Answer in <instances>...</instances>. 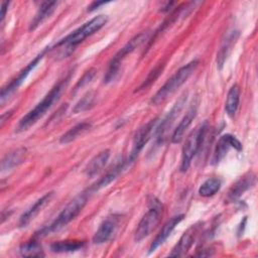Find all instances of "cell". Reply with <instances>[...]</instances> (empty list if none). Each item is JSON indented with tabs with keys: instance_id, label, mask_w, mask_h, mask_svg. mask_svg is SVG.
Instances as JSON below:
<instances>
[{
	"instance_id": "cell-1",
	"label": "cell",
	"mask_w": 258,
	"mask_h": 258,
	"mask_svg": "<svg viewBox=\"0 0 258 258\" xmlns=\"http://www.w3.org/2000/svg\"><path fill=\"white\" fill-rule=\"evenodd\" d=\"M71 76L72 72H70L68 76L59 80L43 97V99L19 120L15 127L16 132H23L27 130L29 127L34 125L38 121V119H40L50 109V107L59 99L62 91L64 90L69 81L71 80Z\"/></svg>"
},
{
	"instance_id": "cell-2",
	"label": "cell",
	"mask_w": 258,
	"mask_h": 258,
	"mask_svg": "<svg viewBox=\"0 0 258 258\" xmlns=\"http://www.w3.org/2000/svg\"><path fill=\"white\" fill-rule=\"evenodd\" d=\"M108 21L107 16L105 15H98L91 20L84 23L82 26L68 34L66 37L61 38L58 42L55 43L54 49L58 50V53L61 57H66L69 55L74 48L84 41L87 37L94 34L98 30H100Z\"/></svg>"
},
{
	"instance_id": "cell-3",
	"label": "cell",
	"mask_w": 258,
	"mask_h": 258,
	"mask_svg": "<svg viewBox=\"0 0 258 258\" xmlns=\"http://www.w3.org/2000/svg\"><path fill=\"white\" fill-rule=\"evenodd\" d=\"M90 194L88 190L83 191L82 194L75 197L62 210L61 212L56 216V218L47 226L41 229L38 233H36L35 237H41L45 236L49 233L55 232L67 226L70 222H72L84 209V207L87 204V201L89 199Z\"/></svg>"
},
{
	"instance_id": "cell-4",
	"label": "cell",
	"mask_w": 258,
	"mask_h": 258,
	"mask_svg": "<svg viewBox=\"0 0 258 258\" xmlns=\"http://www.w3.org/2000/svg\"><path fill=\"white\" fill-rule=\"evenodd\" d=\"M199 66V60L194 59L186 63L185 66L181 67L178 71L174 73L166 83L152 96L150 103L152 105H158L162 103L165 99H167L171 94H173L177 89H179L187 80L188 78L195 73Z\"/></svg>"
},
{
	"instance_id": "cell-5",
	"label": "cell",
	"mask_w": 258,
	"mask_h": 258,
	"mask_svg": "<svg viewBox=\"0 0 258 258\" xmlns=\"http://www.w3.org/2000/svg\"><path fill=\"white\" fill-rule=\"evenodd\" d=\"M149 31H142L135 36H133L110 60L106 74L104 76V83L109 84L116 80V78L119 75L120 71V64L123 61V59L133 52L137 47H139L141 44H143L148 38H149Z\"/></svg>"
},
{
	"instance_id": "cell-6",
	"label": "cell",
	"mask_w": 258,
	"mask_h": 258,
	"mask_svg": "<svg viewBox=\"0 0 258 258\" xmlns=\"http://www.w3.org/2000/svg\"><path fill=\"white\" fill-rule=\"evenodd\" d=\"M207 131H208V124L207 122H205L197 126L187 136L181 151L180 171L184 172L190 166L192 158L195 157V155L198 153V151L203 145Z\"/></svg>"
},
{
	"instance_id": "cell-7",
	"label": "cell",
	"mask_w": 258,
	"mask_h": 258,
	"mask_svg": "<svg viewBox=\"0 0 258 258\" xmlns=\"http://www.w3.org/2000/svg\"><path fill=\"white\" fill-rule=\"evenodd\" d=\"M161 214H162L161 204L158 201L153 200L151 202V206L149 210L144 214V216L142 217V219L140 220L136 228L135 235H134L135 242H140L152 232V230L158 224Z\"/></svg>"
},
{
	"instance_id": "cell-8",
	"label": "cell",
	"mask_w": 258,
	"mask_h": 258,
	"mask_svg": "<svg viewBox=\"0 0 258 258\" xmlns=\"http://www.w3.org/2000/svg\"><path fill=\"white\" fill-rule=\"evenodd\" d=\"M159 122L158 118H155L153 120H150L146 124H144L142 127H140L137 132L135 133V136L133 138L132 143V149L128 158V164L132 163L138 156L139 152L143 149L144 145L149 141V139L154 135L157 124Z\"/></svg>"
},
{
	"instance_id": "cell-9",
	"label": "cell",
	"mask_w": 258,
	"mask_h": 258,
	"mask_svg": "<svg viewBox=\"0 0 258 258\" xmlns=\"http://www.w3.org/2000/svg\"><path fill=\"white\" fill-rule=\"evenodd\" d=\"M49 47H45L40 53H38L19 74L18 76L13 79L9 84H7L5 87L2 88L1 90V94H0V100L1 103L3 104L5 102V100H7L15 91H17V89L22 85V83L25 81V79L27 78V76L30 74V72L39 63V61L42 59V57L44 56L45 52L48 50Z\"/></svg>"
},
{
	"instance_id": "cell-10",
	"label": "cell",
	"mask_w": 258,
	"mask_h": 258,
	"mask_svg": "<svg viewBox=\"0 0 258 258\" xmlns=\"http://www.w3.org/2000/svg\"><path fill=\"white\" fill-rule=\"evenodd\" d=\"M186 101V94L181 95L178 100L173 104V106L171 107V109L167 112V114L163 117V119H161L156 127L154 136H155V141L158 144H161L164 139H165V135L168 132V129L171 127L173 121L175 120V118L178 116L179 112L181 111V109L183 108V105L185 104Z\"/></svg>"
},
{
	"instance_id": "cell-11",
	"label": "cell",
	"mask_w": 258,
	"mask_h": 258,
	"mask_svg": "<svg viewBox=\"0 0 258 258\" xmlns=\"http://www.w3.org/2000/svg\"><path fill=\"white\" fill-rule=\"evenodd\" d=\"M119 223H120V216L115 214L108 216L101 223L98 230L94 234L93 243L100 245L112 240L119 228Z\"/></svg>"
},
{
	"instance_id": "cell-12",
	"label": "cell",
	"mask_w": 258,
	"mask_h": 258,
	"mask_svg": "<svg viewBox=\"0 0 258 258\" xmlns=\"http://www.w3.org/2000/svg\"><path fill=\"white\" fill-rule=\"evenodd\" d=\"M230 148H235L238 151L242 150V144L241 142L233 135L231 134H225L220 137L218 140V143L216 145L213 158H212V163L213 164H218L228 153Z\"/></svg>"
},
{
	"instance_id": "cell-13",
	"label": "cell",
	"mask_w": 258,
	"mask_h": 258,
	"mask_svg": "<svg viewBox=\"0 0 258 258\" xmlns=\"http://www.w3.org/2000/svg\"><path fill=\"white\" fill-rule=\"evenodd\" d=\"M54 197L53 191L46 192L41 198H39L30 208H28L19 218L18 226L19 228H25L28 226V224L35 219V217L51 202V200Z\"/></svg>"
},
{
	"instance_id": "cell-14",
	"label": "cell",
	"mask_w": 258,
	"mask_h": 258,
	"mask_svg": "<svg viewBox=\"0 0 258 258\" xmlns=\"http://www.w3.org/2000/svg\"><path fill=\"white\" fill-rule=\"evenodd\" d=\"M198 232H199V225L198 224L192 225L191 227H189L182 234V236L180 237V239L178 240L176 245L173 247L172 251L169 253V256H174V257L184 256L186 254V252L192 246Z\"/></svg>"
},
{
	"instance_id": "cell-15",
	"label": "cell",
	"mask_w": 258,
	"mask_h": 258,
	"mask_svg": "<svg viewBox=\"0 0 258 258\" xmlns=\"http://www.w3.org/2000/svg\"><path fill=\"white\" fill-rule=\"evenodd\" d=\"M256 182V175L253 172H248L242 177H240L230 188L227 200L229 202H235L238 200L244 192L254 186Z\"/></svg>"
},
{
	"instance_id": "cell-16",
	"label": "cell",
	"mask_w": 258,
	"mask_h": 258,
	"mask_svg": "<svg viewBox=\"0 0 258 258\" xmlns=\"http://www.w3.org/2000/svg\"><path fill=\"white\" fill-rule=\"evenodd\" d=\"M184 215H177L175 217H172L170 220H168L161 228V230L159 231V233L157 234V236L155 237V239L152 241L150 247H149V253L154 252L160 245H162L166 239L170 236V234L172 233V231L174 230V228L183 220Z\"/></svg>"
},
{
	"instance_id": "cell-17",
	"label": "cell",
	"mask_w": 258,
	"mask_h": 258,
	"mask_svg": "<svg viewBox=\"0 0 258 258\" xmlns=\"http://www.w3.org/2000/svg\"><path fill=\"white\" fill-rule=\"evenodd\" d=\"M239 35H240V32L238 30H231L223 38L219 51L217 53V66L220 70L223 68L225 61L227 60L233 46L238 40Z\"/></svg>"
},
{
	"instance_id": "cell-18",
	"label": "cell",
	"mask_w": 258,
	"mask_h": 258,
	"mask_svg": "<svg viewBox=\"0 0 258 258\" xmlns=\"http://www.w3.org/2000/svg\"><path fill=\"white\" fill-rule=\"evenodd\" d=\"M197 112H198V104L195 103L188 108V110L186 111V113L184 114V116L182 117V119L174 129L171 136L172 143H179L182 140L185 131L190 126L192 120L196 118Z\"/></svg>"
},
{
	"instance_id": "cell-19",
	"label": "cell",
	"mask_w": 258,
	"mask_h": 258,
	"mask_svg": "<svg viewBox=\"0 0 258 258\" xmlns=\"http://www.w3.org/2000/svg\"><path fill=\"white\" fill-rule=\"evenodd\" d=\"M126 165H128L127 160H120L105 175H103L97 182L92 184V186L87 189L88 192L91 195L92 192H95V191L107 186L109 183H111L113 180H115L118 177V175L122 172V170L125 168Z\"/></svg>"
},
{
	"instance_id": "cell-20",
	"label": "cell",
	"mask_w": 258,
	"mask_h": 258,
	"mask_svg": "<svg viewBox=\"0 0 258 258\" xmlns=\"http://www.w3.org/2000/svg\"><path fill=\"white\" fill-rule=\"evenodd\" d=\"M27 155L25 147H18L7 152L1 160V171H6L21 164Z\"/></svg>"
},
{
	"instance_id": "cell-21",
	"label": "cell",
	"mask_w": 258,
	"mask_h": 258,
	"mask_svg": "<svg viewBox=\"0 0 258 258\" xmlns=\"http://www.w3.org/2000/svg\"><path fill=\"white\" fill-rule=\"evenodd\" d=\"M58 2L52 1V2H42L39 6L36 14L34 15L33 19L31 20L29 24V31L35 30L39 25H41L47 18L50 17V15L54 12L55 8L57 7Z\"/></svg>"
},
{
	"instance_id": "cell-22",
	"label": "cell",
	"mask_w": 258,
	"mask_h": 258,
	"mask_svg": "<svg viewBox=\"0 0 258 258\" xmlns=\"http://www.w3.org/2000/svg\"><path fill=\"white\" fill-rule=\"evenodd\" d=\"M110 157V150L105 149L95 155L86 165L85 167V174L88 177H93L97 175L106 165Z\"/></svg>"
},
{
	"instance_id": "cell-23",
	"label": "cell",
	"mask_w": 258,
	"mask_h": 258,
	"mask_svg": "<svg viewBox=\"0 0 258 258\" xmlns=\"http://www.w3.org/2000/svg\"><path fill=\"white\" fill-rule=\"evenodd\" d=\"M85 242L81 240L56 241L50 245V250L54 253H70L83 249Z\"/></svg>"
},
{
	"instance_id": "cell-24",
	"label": "cell",
	"mask_w": 258,
	"mask_h": 258,
	"mask_svg": "<svg viewBox=\"0 0 258 258\" xmlns=\"http://www.w3.org/2000/svg\"><path fill=\"white\" fill-rule=\"evenodd\" d=\"M240 102V89L238 85H233L227 95L226 103H225V110L229 116L235 115Z\"/></svg>"
},
{
	"instance_id": "cell-25",
	"label": "cell",
	"mask_w": 258,
	"mask_h": 258,
	"mask_svg": "<svg viewBox=\"0 0 258 258\" xmlns=\"http://www.w3.org/2000/svg\"><path fill=\"white\" fill-rule=\"evenodd\" d=\"M19 252L24 257H43L44 253L41 245L35 239V237L29 241L24 242L20 248Z\"/></svg>"
},
{
	"instance_id": "cell-26",
	"label": "cell",
	"mask_w": 258,
	"mask_h": 258,
	"mask_svg": "<svg viewBox=\"0 0 258 258\" xmlns=\"http://www.w3.org/2000/svg\"><path fill=\"white\" fill-rule=\"evenodd\" d=\"M90 128H91V124L88 123V122L79 123V124L75 125L74 127H72L71 129H69L64 134H62L59 138V142L61 144L70 143V142L74 141L75 139H77L80 135L84 134Z\"/></svg>"
},
{
	"instance_id": "cell-27",
	"label": "cell",
	"mask_w": 258,
	"mask_h": 258,
	"mask_svg": "<svg viewBox=\"0 0 258 258\" xmlns=\"http://www.w3.org/2000/svg\"><path fill=\"white\" fill-rule=\"evenodd\" d=\"M221 187V180L216 177H211L205 180L199 187L200 196L204 198H209L214 196Z\"/></svg>"
},
{
	"instance_id": "cell-28",
	"label": "cell",
	"mask_w": 258,
	"mask_h": 258,
	"mask_svg": "<svg viewBox=\"0 0 258 258\" xmlns=\"http://www.w3.org/2000/svg\"><path fill=\"white\" fill-rule=\"evenodd\" d=\"M96 102V93L94 91H90L88 93H86L74 106L73 108V112L78 114V113H82L84 111H87L89 109H91L94 104Z\"/></svg>"
},
{
	"instance_id": "cell-29",
	"label": "cell",
	"mask_w": 258,
	"mask_h": 258,
	"mask_svg": "<svg viewBox=\"0 0 258 258\" xmlns=\"http://www.w3.org/2000/svg\"><path fill=\"white\" fill-rule=\"evenodd\" d=\"M163 63H158L154 69L151 70V72L148 74L147 78L144 80V82L136 89V91H139V90H143L147 87H149L152 83L155 82V80L159 77V75L161 74L162 70H163Z\"/></svg>"
},
{
	"instance_id": "cell-30",
	"label": "cell",
	"mask_w": 258,
	"mask_h": 258,
	"mask_svg": "<svg viewBox=\"0 0 258 258\" xmlns=\"http://www.w3.org/2000/svg\"><path fill=\"white\" fill-rule=\"evenodd\" d=\"M95 75H96V70H95V69H90L89 71H87V72L83 75V77L78 81V83L76 84V86H75V88H74V91L77 92V91L80 90L81 88H83V87H85L86 85H88V84L94 79Z\"/></svg>"
},
{
	"instance_id": "cell-31",
	"label": "cell",
	"mask_w": 258,
	"mask_h": 258,
	"mask_svg": "<svg viewBox=\"0 0 258 258\" xmlns=\"http://www.w3.org/2000/svg\"><path fill=\"white\" fill-rule=\"evenodd\" d=\"M107 3H108V2H105V1H95V2H93V3L88 7V11H94V10L98 9L100 6L105 5V4H107Z\"/></svg>"
},
{
	"instance_id": "cell-32",
	"label": "cell",
	"mask_w": 258,
	"mask_h": 258,
	"mask_svg": "<svg viewBox=\"0 0 258 258\" xmlns=\"http://www.w3.org/2000/svg\"><path fill=\"white\" fill-rule=\"evenodd\" d=\"M8 6H9V2H7V1H4V2L1 3V14H0L1 20L4 19L5 14H6V11H7V9H8Z\"/></svg>"
},
{
	"instance_id": "cell-33",
	"label": "cell",
	"mask_w": 258,
	"mask_h": 258,
	"mask_svg": "<svg viewBox=\"0 0 258 258\" xmlns=\"http://www.w3.org/2000/svg\"><path fill=\"white\" fill-rule=\"evenodd\" d=\"M173 5H174V2H166L165 5L161 7L160 11H161V12H168V11L172 8Z\"/></svg>"
}]
</instances>
